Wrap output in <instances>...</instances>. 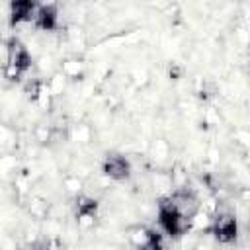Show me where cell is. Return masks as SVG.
I'll list each match as a JSON object with an SVG mask.
<instances>
[{"label": "cell", "mask_w": 250, "mask_h": 250, "mask_svg": "<svg viewBox=\"0 0 250 250\" xmlns=\"http://www.w3.org/2000/svg\"><path fill=\"white\" fill-rule=\"evenodd\" d=\"M213 236L217 242L221 244H230L236 240L238 236V221L232 213H219L211 219V225H209Z\"/></svg>", "instance_id": "3"}, {"label": "cell", "mask_w": 250, "mask_h": 250, "mask_svg": "<svg viewBox=\"0 0 250 250\" xmlns=\"http://www.w3.org/2000/svg\"><path fill=\"white\" fill-rule=\"evenodd\" d=\"M33 27L41 29V31H55L59 27V10L55 4H39L35 20H33Z\"/></svg>", "instance_id": "6"}, {"label": "cell", "mask_w": 250, "mask_h": 250, "mask_svg": "<svg viewBox=\"0 0 250 250\" xmlns=\"http://www.w3.org/2000/svg\"><path fill=\"white\" fill-rule=\"evenodd\" d=\"M31 55L27 47L18 39H10L6 45V64H4V76L8 80H20L29 68H31Z\"/></svg>", "instance_id": "1"}, {"label": "cell", "mask_w": 250, "mask_h": 250, "mask_svg": "<svg viewBox=\"0 0 250 250\" xmlns=\"http://www.w3.org/2000/svg\"><path fill=\"white\" fill-rule=\"evenodd\" d=\"M80 72H82V62H78V61H66L62 64V74L66 78H78Z\"/></svg>", "instance_id": "7"}, {"label": "cell", "mask_w": 250, "mask_h": 250, "mask_svg": "<svg viewBox=\"0 0 250 250\" xmlns=\"http://www.w3.org/2000/svg\"><path fill=\"white\" fill-rule=\"evenodd\" d=\"M158 225L168 236H182L191 229V221L180 217L166 199L158 203Z\"/></svg>", "instance_id": "2"}, {"label": "cell", "mask_w": 250, "mask_h": 250, "mask_svg": "<svg viewBox=\"0 0 250 250\" xmlns=\"http://www.w3.org/2000/svg\"><path fill=\"white\" fill-rule=\"evenodd\" d=\"M37 8L39 4L35 2H12L10 4V25L12 27H21V25H31L33 27V20H35V14H37Z\"/></svg>", "instance_id": "5"}, {"label": "cell", "mask_w": 250, "mask_h": 250, "mask_svg": "<svg viewBox=\"0 0 250 250\" xmlns=\"http://www.w3.org/2000/svg\"><path fill=\"white\" fill-rule=\"evenodd\" d=\"M102 172L113 182H123L131 176V162L123 154H107L104 158Z\"/></svg>", "instance_id": "4"}]
</instances>
